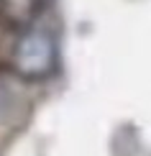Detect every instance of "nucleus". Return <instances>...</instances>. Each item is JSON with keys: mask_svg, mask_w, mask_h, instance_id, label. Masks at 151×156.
I'll list each match as a JSON object with an SVG mask.
<instances>
[{"mask_svg": "<svg viewBox=\"0 0 151 156\" xmlns=\"http://www.w3.org/2000/svg\"><path fill=\"white\" fill-rule=\"evenodd\" d=\"M13 64L23 77H46L54 67V41L41 31H28L16 44Z\"/></svg>", "mask_w": 151, "mask_h": 156, "instance_id": "nucleus-1", "label": "nucleus"}, {"mask_svg": "<svg viewBox=\"0 0 151 156\" xmlns=\"http://www.w3.org/2000/svg\"><path fill=\"white\" fill-rule=\"evenodd\" d=\"M41 8L44 0H0V18L10 26H28Z\"/></svg>", "mask_w": 151, "mask_h": 156, "instance_id": "nucleus-2", "label": "nucleus"}]
</instances>
